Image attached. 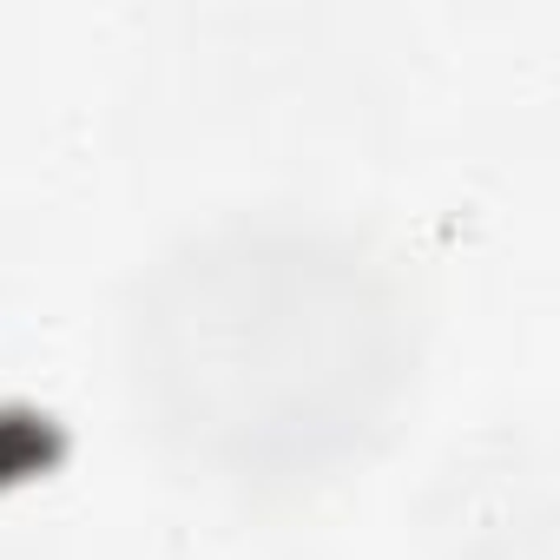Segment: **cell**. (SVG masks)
Here are the masks:
<instances>
[{"label":"cell","mask_w":560,"mask_h":560,"mask_svg":"<svg viewBox=\"0 0 560 560\" xmlns=\"http://www.w3.org/2000/svg\"><path fill=\"white\" fill-rule=\"evenodd\" d=\"M132 363L185 455L237 481H304L350 462L396 409L409 298L343 231L231 218L159 257Z\"/></svg>","instance_id":"1"}]
</instances>
